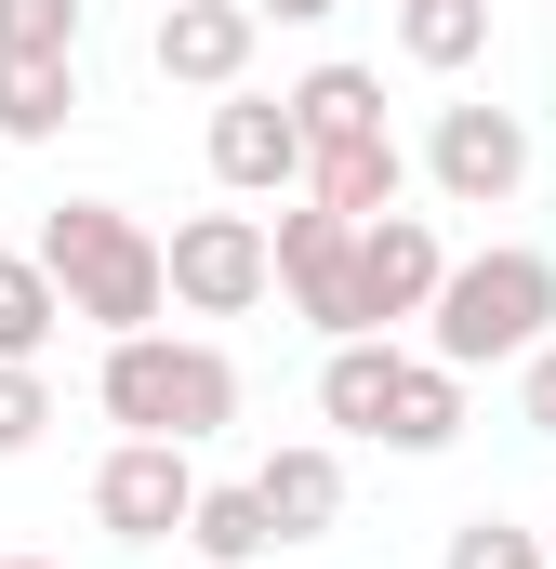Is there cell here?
I'll list each match as a JSON object with an SVG mask.
<instances>
[{"instance_id":"6da1fadb","label":"cell","mask_w":556,"mask_h":569,"mask_svg":"<svg viewBox=\"0 0 556 569\" xmlns=\"http://www.w3.org/2000/svg\"><path fill=\"white\" fill-rule=\"evenodd\" d=\"M544 331H556V252H530V239H490V252L437 266V291H424V358L464 371V385L530 358Z\"/></svg>"},{"instance_id":"7a4b0ae2","label":"cell","mask_w":556,"mask_h":569,"mask_svg":"<svg viewBox=\"0 0 556 569\" xmlns=\"http://www.w3.org/2000/svg\"><path fill=\"white\" fill-rule=\"evenodd\" d=\"M93 411H107L120 437H172V450H199L212 425H239V358L199 345V331H107Z\"/></svg>"},{"instance_id":"3957f363","label":"cell","mask_w":556,"mask_h":569,"mask_svg":"<svg viewBox=\"0 0 556 569\" xmlns=\"http://www.w3.org/2000/svg\"><path fill=\"white\" fill-rule=\"evenodd\" d=\"M27 252H40V279L67 291V318H93V331H159V305H172L159 291V239L120 199H53Z\"/></svg>"},{"instance_id":"277c9868","label":"cell","mask_w":556,"mask_h":569,"mask_svg":"<svg viewBox=\"0 0 556 569\" xmlns=\"http://www.w3.org/2000/svg\"><path fill=\"white\" fill-rule=\"evenodd\" d=\"M159 291L186 305V318H252L266 305V212H186L172 239H159Z\"/></svg>"},{"instance_id":"5b68a950","label":"cell","mask_w":556,"mask_h":569,"mask_svg":"<svg viewBox=\"0 0 556 569\" xmlns=\"http://www.w3.org/2000/svg\"><path fill=\"white\" fill-rule=\"evenodd\" d=\"M424 186H437L450 212H504V199L530 186V120H517V107H437Z\"/></svg>"},{"instance_id":"8992f818","label":"cell","mask_w":556,"mask_h":569,"mask_svg":"<svg viewBox=\"0 0 556 569\" xmlns=\"http://www.w3.org/2000/svg\"><path fill=\"white\" fill-rule=\"evenodd\" d=\"M186 503H199V463H186L172 437H120V450L93 463V530L133 543V557H159V543L186 530Z\"/></svg>"},{"instance_id":"52a82bcc","label":"cell","mask_w":556,"mask_h":569,"mask_svg":"<svg viewBox=\"0 0 556 569\" xmlns=\"http://www.w3.org/2000/svg\"><path fill=\"white\" fill-rule=\"evenodd\" d=\"M252 13L239 0H159V27H146V67L159 80H186V93H239L252 80Z\"/></svg>"},{"instance_id":"ba28073f","label":"cell","mask_w":556,"mask_h":569,"mask_svg":"<svg viewBox=\"0 0 556 569\" xmlns=\"http://www.w3.org/2000/svg\"><path fill=\"white\" fill-rule=\"evenodd\" d=\"M212 186L226 199H291L305 186V133H291L278 93H226L212 107Z\"/></svg>"},{"instance_id":"9c48e42d","label":"cell","mask_w":556,"mask_h":569,"mask_svg":"<svg viewBox=\"0 0 556 569\" xmlns=\"http://www.w3.org/2000/svg\"><path fill=\"white\" fill-rule=\"evenodd\" d=\"M437 266H450V252H437V226H424V212H371V226H358V318H371V331L424 318Z\"/></svg>"},{"instance_id":"30bf717a","label":"cell","mask_w":556,"mask_h":569,"mask_svg":"<svg viewBox=\"0 0 556 569\" xmlns=\"http://www.w3.org/2000/svg\"><path fill=\"white\" fill-rule=\"evenodd\" d=\"M291 199H318V212L371 226V212H398V199H411V146H398V133H358V146H305V186H291Z\"/></svg>"},{"instance_id":"8fae6325","label":"cell","mask_w":556,"mask_h":569,"mask_svg":"<svg viewBox=\"0 0 556 569\" xmlns=\"http://www.w3.org/2000/svg\"><path fill=\"white\" fill-rule=\"evenodd\" d=\"M252 503H266L278 543H318V530L345 517V450H331V437H291V450H266V463H252Z\"/></svg>"},{"instance_id":"7c38bea8","label":"cell","mask_w":556,"mask_h":569,"mask_svg":"<svg viewBox=\"0 0 556 569\" xmlns=\"http://www.w3.org/2000/svg\"><path fill=\"white\" fill-rule=\"evenodd\" d=\"M278 107H291V133H305V146H358V133H385V80H371V67H345V53H331V67H305Z\"/></svg>"},{"instance_id":"4fadbf2b","label":"cell","mask_w":556,"mask_h":569,"mask_svg":"<svg viewBox=\"0 0 556 569\" xmlns=\"http://www.w3.org/2000/svg\"><path fill=\"white\" fill-rule=\"evenodd\" d=\"M80 120V53H0V146H53Z\"/></svg>"},{"instance_id":"5bb4252c","label":"cell","mask_w":556,"mask_h":569,"mask_svg":"<svg viewBox=\"0 0 556 569\" xmlns=\"http://www.w3.org/2000/svg\"><path fill=\"white\" fill-rule=\"evenodd\" d=\"M385 450H450V437H464V371H437V358H398V385H385Z\"/></svg>"},{"instance_id":"9a60e30c","label":"cell","mask_w":556,"mask_h":569,"mask_svg":"<svg viewBox=\"0 0 556 569\" xmlns=\"http://www.w3.org/2000/svg\"><path fill=\"white\" fill-rule=\"evenodd\" d=\"M385 385H398V345H385V331H345V345L318 358V425H331V437H371V425H385Z\"/></svg>"},{"instance_id":"2e32d148","label":"cell","mask_w":556,"mask_h":569,"mask_svg":"<svg viewBox=\"0 0 556 569\" xmlns=\"http://www.w3.org/2000/svg\"><path fill=\"white\" fill-rule=\"evenodd\" d=\"M199 569H252V557H278V530H266V503H252V477H199V503H186V530H172Z\"/></svg>"},{"instance_id":"e0dca14e","label":"cell","mask_w":556,"mask_h":569,"mask_svg":"<svg viewBox=\"0 0 556 569\" xmlns=\"http://www.w3.org/2000/svg\"><path fill=\"white\" fill-rule=\"evenodd\" d=\"M490 27H504L490 0H398V53H411L424 80H464L490 53Z\"/></svg>"},{"instance_id":"ac0fdd59","label":"cell","mask_w":556,"mask_h":569,"mask_svg":"<svg viewBox=\"0 0 556 569\" xmlns=\"http://www.w3.org/2000/svg\"><path fill=\"white\" fill-rule=\"evenodd\" d=\"M67 331V291L40 279V252H0V358H27L40 371V345Z\"/></svg>"},{"instance_id":"d6986e66","label":"cell","mask_w":556,"mask_h":569,"mask_svg":"<svg viewBox=\"0 0 556 569\" xmlns=\"http://www.w3.org/2000/svg\"><path fill=\"white\" fill-rule=\"evenodd\" d=\"M437 569H556V557H544V530H517V517H464Z\"/></svg>"},{"instance_id":"ffe728a7","label":"cell","mask_w":556,"mask_h":569,"mask_svg":"<svg viewBox=\"0 0 556 569\" xmlns=\"http://www.w3.org/2000/svg\"><path fill=\"white\" fill-rule=\"evenodd\" d=\"M0 53H80V0H0Z\"/></svg>"},{"instance_id":"44dd1931","label":"cell","mask_w":556,"mask_h":569,"mask_svg":"<svg viewBox=\"0 0 556 569\" xmlns=\"http://www.w3.org/2000/svg\"><path fill=\"white\" fill-rule=\"evenodd\" d=\"M40 425H53V385H40L27 358H0V463H13V450H40Z\"/></svg>"},{"instance_id":"7402d4cb","label":"cell","mask_w":556,"mask_h":569,"mask_svg":"<svg viewBox=\"0 0 556 569\" xmlns=\"http://www.w3.org/2000/svg\"><path fill=\"white\" fill-rule=\"evenodd\" d=\"M517 411H530V437H556V331L517 358Z\"/></svg>"},{"instance_id":"603a6c76","label":"cell","mask_w":556,"mask_h":569,"mask_svg":"<svg viewBox=\"0 0 556 569\" xmlns=\"http://www.w3.org/2000/svg\"><path fill=\"white\" fill-rule=\"evenodd\" d=\"M239 13H252V27H318L331 0H239Z\"/></svg>"},{"instance_id":"cb8c5ba5","label":"cell","mask_w":556,"mask_h":569,"mask_svg":"<svg viewBox=\"0 0 556 569\" xmlns=\"http://www.w3.org/2000/svg\"><path fill=\"white\" fill-rule=\"evenodd\" d=\"M0 569H53V557H0Z\"/></svg>"},{"instance_id":"d4e9b609","label":"cell","mask_w":556,"mask_h":569,"mask_svg":"<svg viewBox=\"0 0 556 569\" xmlns=\"http://www.w3.org/2000/svg\"><path fill=\"white\" fill-rule=\"evenodd\" d=\"M172 569H199V557H172Z\"/></svg>"},{"instance_id":"484cf974","label":"cell","mask_w":556,"mask_h":569,"mask_svg":"<svg viewBox=\"0 0 556 569\" xmlns=\"http://www.w3.org/2000/svg\"><path fill=\"white\" fill-rule=\"evenodd\" d=\"M490 13H504V0H490Z\"/></svg>"}]
</instances>
